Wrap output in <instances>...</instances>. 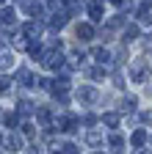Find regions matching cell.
I'll use <instances>...</instances> for the list:
<instances>
[{
	"label": "cell",
	"instance_id": "1",
	"mask_svg": "<svg viewBox=\"0 0 152 154\" xmlns=\"http://www.w3.org/2000/svg\"><path fill=\"white\" fill-rule=\"evenodd\" d=\"M42 61L47 69H64V55H61V47L58 50H50V52H42Z\"/></svg>",
	"mask_w": 152,
	"mask_h": 154
},
{
	"label": "cell",
	"instance_id": "2",
	"mask_svg": "<svg viewBox=\"0 0 152 154\" xmlns=\"http://www.w3.org/2000/svg\"><path fill=\"white\" fill-rule=\"evenodd\" d=\"M0 143L6 146V151H20V149H22V138H20V135H14V132L3 135V138H0Z\"/></svg>",
	"mask_w": 152,
	"mask_h": 154
},
{
	"label": "cell",
	"instance_id": "3",
	"mask_svg": "<svg viewBox=\"0 0 152 154\" xmlns=\"http://www.w3.org/2000/svg\"><path fill=\"white\" fill-rule=\"evenodd\" d=\"M89 17H91V22H102V17H105L102 0H89Z\"/></svg>",
	"mask_w": 152,
	"mask_h": 154
},
{
	"label": "cell",
	"instance_id": "4",
	"mask_svg": "<svg viewBox=\"0 0 152 154\" xmlns=\"http://www.w3.org/2000/svg\"><path fill=\"white\" fill-rule=\"evenodd\" d=\"M130 74H133V83H144L147 80V61H136L130 66Z\"/></svg>",
	"mask_w": 152,
	"mask_h": 154
},
{
	"label": "cell",
	"instance_id": "5",
	"mask_svg": "<svg viewBox=\"0 0 152 154\" xmlns=\"http://www.w3.org/2000/svg\"><path fill=\"white\" fill-rule=\"evenodd\" d=\"M0 25L3 28H17V11L14 8H0Z\"/></svg>",
	"mask_w": 152,
	"mask_h": 154
},
{
	"label": "cell",
	"instance_id": "6",
	"mask_svg": "<svg viewBox=\"0 0 152 154\" xmlns=\"http://www.w3.org/2000/svg\"><path fill=\"white\" fill-rule=\"evenodd\" d=\"M22 33H25V38H39L42 36V22H36V19L25 22L22 25Z\"/></svg>",
	"mask_w": 152,
	"mask_h": 154
},
{
	"label": "cell",
	"instance_id": "7",
	"mask_svg": "<svg viewBox=\"0 0 152 154\" xmlns=\"http://www.w3.org/2000/svg\"><path fill=\"white\" fill-rule=\"evenodd\" d=\"M17 83L25 85V88H31V85H36V77H33L31 69H20V72H17Z\"/></svg>",
	"mask_w": 152,
	"mask_h": 154
},
{
	"label": "cell",
	"instance_id": "8",
	"mask_svg": "<svg viewBox=\"0 0 152 154\" xmlns=\"http://www.w3.org/2000/svg\"><path fill=\"white\" fill-rule=\"evenodd\" d=\"M97 96H100V94L94 91L91 85H83V88H78V99H80V102H97Z\"/></svg>",
	"mask_w": 152,
	"mask_h": 154
},
{
	"label": "cell",
	"instance_id": "9",
	"mask_svg": "<svg viewBox=\"0 0 152 154\" xmlns=\"http://www.w3.org/2000/svg\"><path fill=\"white\" fill-rule=\"evenodd\" d=\"M78 38H80V42L94 38V25H91V22H80V25H78Z\"/></svg>",
	"mask_w": 152,
	"mask_h": 154
},
{
	"label": "cell",
	"instance_id": "10",
	"mask_svg": "<svg viewBox=\"0 0 152 154\" xmlns=\"http://www.w3.org/2000/svg\"><path fill=\"white\" fill-rule=\"evenodd\" d=\"M11 66H14V52L0 47V69H11Z\"/></svg>",
	"mask_w": 152,
	"mask_h": 154
},
{
	"label": "cell",
	"instance_id": "11",
	"mask_svg": "<svg viewBox=\"0 0 152 154\" xmlns=\"http://www.w3.org/2000/svg\"><path fill=\"white\" fill-rule=\"evenodd\" d=\"M144 143H147V132H144V129H136V132L130 135V146H133V149H141Z\"/></svg>",
	"mask_w": 152,
	"mask_h": 154
},
{
	"label": "cell",
	"instance_id": "12",
	"mask_svg": "<svg viewBox=\"0 0 152 154\" xmlns=\"http://www.w3.org/2000/svg\"><path fill=\"white\" fill-rule=\"evenodd\" d=\"M91 58H94L97 63H108V61H111V52L102 50V47H97V50H91Z\"/></svg>",
	"mask_w": 152,
	"mask_h": 154
},
{
	"label": "cell",
	"instance_id": "13",
	"mask_svg": "<svg viewBox=\"0 0 152 154\" xmlns=\"http://www.w3.org/2000/svg\"><path fill=\"white\" fill-rule=\"evenodd\" d=\"M119 110L122 113H133L136 110V96H125V99L119 102Z\"/></svg>",
	"mask_w": 152,
	"mask_h": 154
},
{
	"label": "cell",
	"instance_id": "14",
	"mask_svg": "<svg viewBox=\"0 0 152 154\" xmlns=\"http://www.w3.org/2000/svg\"><path fill=\"white\" fill-rule=\"evenodd\" d=\"M102 124L111 127V129H116V127H119V113H105V116H102Z\"/></svg>",
	"mask_w": 152,
	"mask_h": 154
},
{
	"label": "cell",
	"instance_id": "15",
	"mask_svg": "<svg viewBox=\"0 0 152 154\" xmlns=\"http://www.w3.org/2000/svg\"><path fill=\"white\" fill-rule=\"evenodd\" d=\"M108 143H111V149H113V151H122V149H125V138H122L119 132H113Z\"/></svg>",
	"mask_w": 152,
	"mask_h": 154
},
{
	"label": "cell",
	"instance_id": "16",
	"mask_svg": "<svg viewBox=\"0 0 152 154\" xmlns=\"http://www.w3.org/2000/svg\"><path fill=\"white\" fill-rule=\"evenodd\" d=\"M138 38V25H125V42H133Z\"/></svg>",
	"mask_w": 152,
	"mask_h": 154
},
{
	"label": "cell",
	"instance_id": "17",
	"mask_svg": "<svg viewBox=\"0 0 152 154\" xmlns=\"http://www.w3.org/2000/svg\"><path fill=\"white\" fill-rule=\"evenodd\" d=\"M86 143H89V146H100V143H102V135H100V132H89V135H86Z\"/></svg>",
	"mask_w": 152,
	"mask_h": 154
},
{
	"label": "cell",
	"instance_id": "18",
	"mask_svg": "<svg viewBox=\"0 0 152 154\" xmlns=\"http://www.w3.org/2000/svg\"><path fill=\"white\" fill-rule=\"evenodd\" d=\"M69 88V80L66 77H58V80H53V91H66Z\"/></svg>",
	"mask_w": 152,
	"mask_h": 154
},
{
	"label": "cell",
	"instance_id": "19",
	"mask_svg": "<svg viewBox=\"0 0 152 154\" xmlns=\"http://www.w3.org/2000/svg\"><path fill=\"white\" fill-rule=\"evenodd\" d=\"M86 74L91 77V80H102V77H105V69H102V66H100V69H89Z\"/></svg>",
	"mask_w": 152,
	"mask_h": 154
},
{
	"label": "cell",
	"instance_id": "20",
	"mask_svg": "<svg viewBox=\"0 0 152 154\" xmlns=\"http://www.w3.org/2000/svg\"><path fill=\"white\" fill-rule=\"evenodd\" d=\"M25 50H28V55H31V58H42V47H39V44H28Z\"/></svg>",
	"mask_w": 152,
	"mask_h": 154
},
{
	"label": "cell",
	"instance_id": "21",
	"mask_svg": "<svg viewBox=\"0 0 152 154\" xmlns=\"http://www.w3.org/2000/svg\"><path fill=\"white\" fill-rule=\"evenodd\" d=\"M8 88H11V80L6 74H0V94H8Z\"/></svg>",
	"mask_w": 152,
	"mask_h": 154
},
{
	"label": "cell",
	"instance_id": "22",
	"mask_svg": "<svg viewBox=\"0 0 152 154\" xmlns=\"http://www.w3.org/2000/svg\"><path fill=\"white\" fill-rule=\"evenodd\" d=\"M58 149H61L64 154H75V151H80L78 146H75V143H64V146H58Z\"/></svg>",
	"mask_w": 152,
	"mask_h": 154
},
{
	"label": "cell",
	"instance_id": "23",
	"mask_svg": "<svg viewBox=\"0 0 152 154\" xmlns=\"http://www.w3.org/2000/svg\"><path fill=\"white\" fill-rule=\"evenodd\" d=\"M6 124L8 127H17V124H20V116H17V113H8L6 116Z\"/></svg>",
	"mask_w": 152,
	"mask_h": 154
},
{
	"label": "cell",
	"instance_id": "24",
	"mask_svg": "<svg viewBox=\"0 0 152 154\" xmlns=\"http://www.w3.org/2000/svg\"><path fill=\"white\" fill-rule=\"evenodd\" d=\"M113 85H116V88H125V77L122 74H113Z\"/></svg>",
	"mask_w": 152,
	"mask_h": 154
},
{
	"label": "cell",
	"instance_id": "25",
	"mask_svg": "<svg viewBox=\"0 0 152 154\" xmlns=\"http://www.w3.org/2000/svg\"><path fill=\"white\" fill-rule=\"evenodd\" d=\"M33 107H31V102H20V113H31Z\"/></svg>",
	"mask_w": 152,
	"mask_h": 154
},
{
	"label": "cell",
	"instance_id": "26",
	"mask_svg": "<svg viewBox=\"0 0 152 154\" xmlns=\"http://www.w3.org/2000/svg\"><path fill=\"white\" fill-rule=\"evenodd\" d=\"M111 3H113V6H122V3H125V0H111Z\"/></svg>",
	"mask_w": 152,
	"mask_h": 154
}]
</instances>
